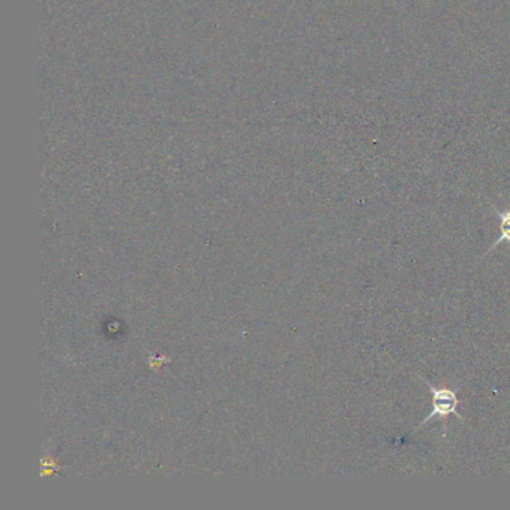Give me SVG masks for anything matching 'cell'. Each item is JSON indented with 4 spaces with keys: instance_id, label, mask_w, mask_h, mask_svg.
Returning <instances> with one entry per match:
<instances>
[{
    "instance_id": "cell-1",
    "label": "cell",
    "mask_w": 510,
    "mask_h": 510,
    "mask_svg": "<svg viewBox=\"0 0 510 510\" xmlns=\"http://www.w3.org/2000/svg\"><path fill=\"white\" fill-rule=\"evenodd\" d=\"M422 382L426 383L428 389H430L431 396H433V410L430 415L424 419V421L417 426V431L421 430L422 427L426 426L427 422H430L433 417H437L438 421L443 422V426L446 427L447 419L451 415H456L459 421L464 422V417L459 415V387L452 389L449 387H433L430 382H427L426 378H421Z\"/></svg>"
},
{
    "instance_id": "cell-2",
    "label": "cell",
    "mask_w": 510,
    "mask_h": 510,
    "mask_svg": "<svg viewBox=\"0 0 510 510\" xmlns=\"http://www.w3.org/2000/svg\"><path fill=\"white\" fill-rule=\"evenodd\" d=\"M491 209H493L494 214L500 219V237L494 241L493 246L489 247L488 250L485 251V255H489L491 251L495 250L502 242L507 241L510 244V209L502 211L495 205H491Z\"/></svg>"
}]
</instances>
